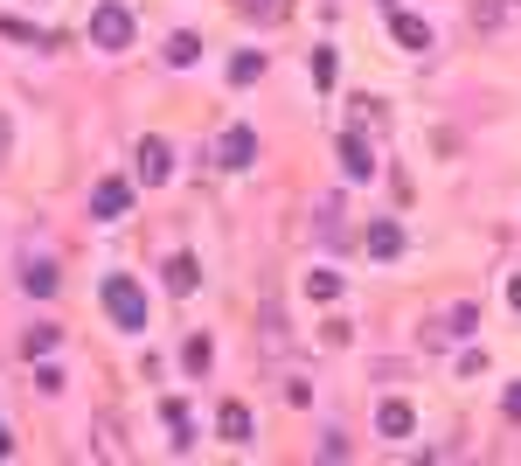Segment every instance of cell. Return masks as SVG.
<instances>
[{"mask_svg":"<svg viewBox=\"0 0 521 466\" xmlns=\"http://www.w3.org/2000/svg\"><path fill=\"white\" fill-rule=\"evenodd\" d=\"M105 313H112L126 334H139V327H146V293H139L132 279H119V272H112V279H105Z\"/></svg>","mask_w":521,"mask_h":466,"instance_id":"cell-1","label":"cell"},{"mask_svg":"<svg viewBox=\"0 0 521 466\" xmlns=\"http://www.w3.org/2000/svg\"><path fill=\"white\" fill-rule=\"evenodd\" d=\"M91 42H98V49H126V42H132V7L105 0V7L91 14Z\"/></svg>","mask_w":521,"mask_h":466,"instance_id":"cell-2","label":"cell"},{"mask_svg":"<svg viewBox=\"0 0 521 466\" xmlns=\"http://www.w3.org/2000/svg\"><path fill=\"white\" fill-rule=\"evenodd\" d=\"M251 160H258V133H251V126H223V133H216V167L244 174Z\"/></svg>","mask_w":521,"mask_h":466,"instance_id":"cell-3","label":"cell"},{"mask_svg":"<svg viewBox=\"0 0 521 466\" xmlns=\"http://www.w3.org/2000/svg\"><path fill=\"white\" fill-rule=\"evenodd\" d=\"M126 202H132V181H119V174H105V181L91 188V216H98V223L126 216Z\"/></svg>","mask_w":521,"mask_h":466,"instance_id":"cell-4","label":"cell"},{"mask_svg":"<svg viewBox=\"0 0 521 466\" xmlns=\"http://www.w3.org/2000/svg\"><path fill=\"white\" fill-rule=\"evenodd\" d=\"M167 174H174V147H167V140H139V181L160 188Z\"/></svg>","mask_w":521,"mask_h":466,"instance_id":"cell-5","label":"cell"},{"mask_svg":"<svg viewBox=\"0 0 521 466\" xmlns=\"http://www.w3.org/2000/svg\"><path fill=\"white\" fill-rule=\"evenodd\" d=\"M341 174H348V181H369V174H376V160H369V140H362V133H341Z\"/></svg>","mask_w":521,"mask_h":466,"instance_id":"cell-6","label":"cell"},{"mask_svg":"<svg viewBox=\"0 0 521 466\" xmlns=\"http://www.w3.org/2000/svg\"><path fill=\"white\" fill-rule=\"evenodd\" d=\"M160 418H167V432H174V453H188V439H195V411H188L181 397H160Z\"/></svg>","mask_w":521,"mask_h":466,"instance_id":"cell-7","label":"cell"},{"mask_svg":"<svg viewBox=\"0 0 521 466\" xmlns=\"http://www.w3.org/2000/svg\"><path fill=\"white\" fill-rule=\"evenodd\" d=\"M216 425H223V439H230V446H251V432H258V418H251V404H237V397L223 404V418H216Z\"/></svg>","mask_w":521,"mask_h":466,"instance_id":"cell-8","label":"cell"},{"mask_svg":"<svg viewBox=\"0 0 521 466\" xmlns=\"http://www.w3.org/2000/svg\"><path fill=\"white\" fill-rule=\"evenodd\" d=\"M396 251H403V223H396V216H383V223H369V258H383V265H390Z\"/></svg>","mask_w":521,"mask_h":466,"instance_id":"cell-9","label":"cell"},{"mask_svg":"<svg viewBox=\"0 0 521 466\" xmlns=\"http://www.w3.org/2000/svg\"><path fill=\"white\" fill-rule=\"evenodd\" d=\"M390 35L403 42V49H431V28H424L417 14H403V7H390Z\"/></svg>","mask_w":521,"mask_h":466,"instance_id":"cell-10","label":"cell"},{"mask_svg":"<svg viewBox=\"0 0 521 466\" xmlns=\"http://www.w3.org/2000/svg\"><path fill=\"white\" fill-rule=\"evenodd\" d=\"M410 425H417V418H410V404H403V397H390V404L376 411V432H383V439H410Z\"/></svg>","mask_w":521,"mask_h":466,"instance_id":"cell-11","label":"cell"},{"mask_svg":"<svg viewBox=\"0 0 521 466\" xmlns=\"http://www.w3.org/2000/svg\"><path fill=\"white\" fill-rule=\"evenodd\" d=\"M160 279H167V293H195V286H202V265H195V258H167Z\"/></svg>","mask_w":521,"mask_h":466,"instance_id":"cell-12","label":"cell"},{"mask_svg":"<svg viewBox=\"0 0 521 466\" xmlns=\"http://www.w3.org/2000/svg\"><path fill=\"white\" fill-rule=\"evenodd\" d=\"M21 286H28L35 300H49V293H56V265H49V258H35V265L21 272Z\"/></svg>","mask_w":521,"mask_h":466,"instance_id":"cell-13","label":"cell"},{"mask_svg":"<svg viewBox=\"0 0 521 466\" xmlns=\"http://www.w3.org/2000/svg\"><path fill=\"white\" fill-rule=\"evenodd\" d=\"M195 56H202V42H195V35H167V63H174V70H188Z\"/></svg>","mask_w":521,"mask_h":466,"instance_id":"cell-14","label":"cell"},{"mask_svg":"<svg viewBox=\"0 0 521 466\" xmlns=\"http://www.w3.org/2000/svg\"><path fill=\"white\" fill-rule=\"evenodd\" d=\"M334 77H341V56H334V49H313V84L334 91Z\"/></svg>","mask_w":521,"mask_h":466,"instance_id":"cell-15","label":"cell"},{"mask_svg":"<svg viewBox=\"0 0 521 466\" xmlns=\"http://www.w3.org/2000/svg\"><path fill=\"white\" fill-rule=\"evenodd\" d=\"M264 348H271V355L285 348V313H278V300H264Z\"/></svg>","mask_w":521,"mask_h":466,"instance_id":"cell-16","label":"cell"},{"mask_svg":"<svg viewBox=\"0 0 521 466\" xmlns=\"http://www.w3.org/2000/svg\"><path fill=\"white\" fill-rule=\"evenodd\" d=\"M306 293H313V300H341V272H313Z\"/></svg>","mask_w":521,"mask_h":466,"instance_id":"cell-17","label":"cell"},{"mask_svg":"<svg viewBox=\"0 0 521 466\" xmlns=\"http://www.w3.org/2000/svg\"><path fill=\"white\" fill-rule=\"evenodd\" d=\"M264 77V56H237V63H230V84H258Z\"/></svg>","mask_w":521,"mask_h":466,"instance_id":"cell-18","label":"cell"},{"mask_svg":"<svg viewBox=\"0 0 521 466\" xmlns=\"http://www.w3.org/2000/svg\"><path fill=\"white\" fill-rule=\"evenodd\" d=\"M21 348H28V355H35V362H42V355H49V348H56V327H28V341H21Z\"/></svg>","mask_w":521,"mask_h":466,"instance_id":"cell-19","label":"cell"},{"mask_svg":"<svg viewBox=\"0 0 521 466\" xmlns=\"http://www.w3.org/2000/svg\"><path fill=\"white\" fill-rule=\"evenodd\" d=\"M35 390H49V397H56V390H63V369H56V362H49V355H42V362H35Z\"/></svg>","mask_w":521,"mask_h":466,"instance_id":"cell-20","label":"cell"},{"mask_svg":"<svg viewBox=\"0 0 521 466\" xmlns=\"http://www.w3.org/2000/svg\"><path fill=\"white\" fill-rule=\"evenodd\" d=\"M473 327H480V313L459 307V313H445V327H438V334H473Z\"/></svg>","mask_w":521,"mask_h":466,"instance_id":"cell-21","label":"cell"},{"mask_svg":"<svg viewBox=\"0 0 521 466\" xmlns=\"http://www.w3.org/2000/svg\"><path fill=\"white\" fill-rule=\"evenodd\" d=\"M237 7H251L258 21H278V14H285V0H237Z\"/></svg>","mask_w":521,"mask_h":466,"instance_id":"cell-22","label":"cell"},{"mask_svg":"<svg viewBox=\"0 0 521 466\" xmlns=\"http://www.w3.org/2000/svg\"><path fill=\"white\" fill-rule=\"evenodd\" d=\"M508 418H521V383H515V390H508Z\"/></svg>","mask_w":521,"mask_h":466,"instance_id":"cell-23","label":"cell"},{"mask_svg":"<svg viewBox=\"0 0 521 466\" xmlns=\"http://www.w3.org/2000/svg\"><path fill=\"white\" fill-rule=\"evenodd\" d=\"M508 307H515V313H521V279H508Z\"/></svg>","mask_w":521,"mask_h":466,"instance_id":"cell-24","label":"cell"},{"mask_svg":"<svg viewBox=\"0 0 521 466\" xmlns=\"http://www.w3.org/2000/svg\"><path fill=\"white\" fill-rule=\"evenodd\" d=\"M0 460H14V439H7V432H0Z\"/></svg>","mask_w":521,"mask_h":466,"instance_id":"cell-25","label":"cell"}]
</instances>
